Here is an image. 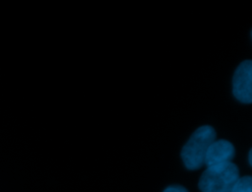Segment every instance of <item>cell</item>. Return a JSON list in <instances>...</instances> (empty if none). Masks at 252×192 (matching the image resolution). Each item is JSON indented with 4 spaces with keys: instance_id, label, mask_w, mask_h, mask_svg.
<instances>
[{
    "instance_id": "52a82bcc",
    "label": "cell",
    "mask_w": 252,
    "mask_h": 192,
    "mask_svg": "<svg viewBox=\"0 0 252 192\" xmlns=\"http://www.w3.org/2000/svg\"><path fill=\"white\" fill-rule=\"evenodd\" d=\"M248 160H249V164L251 165V151H249V154H248Z\"/></svg>"
},
{
    "instance_id": "3957f363",
    "label": "cell",
    "mask_w": 252,
    "mask_h": 192,
    "mask_svg": "<svg viewBox=\"0 0 252 192\" xmlns=\"http://www.w3.org/2000/svg\"><path fill=\"white\" fill-rule=\"evenodd\" d=\"M232 94L242 103L252 101V62L242 61L234 71L232 78Z\"/></svg>"
},
{
    "instance_id": "5b68a950",
    "label": "cell",
    "mask_w": 252,
    "mask_h": 192,
    "mask_svg": "<svg viewBox=\"0 0 252 192\" xmlns=\"http://www.w3.org/2000/svg\"><path fill=\"white\" fill-rule=\"evenodd\" d=\"M230 192H252V178L249 175L237 179Z\"/></svg>"
},
{
    "instance_id": "8992f818",
    "label": "cell",
    "mask_w": 252,
    "mask_h": 192,
    "mask_svg": "<svg viewBox=\"0 0 252 192\" xmlns=\"http://www.w3.org/2000/svg\"><path fill=\"white\" fill-rule=\"evenodd\" d=\"M162 192H189L184 186L181 185H170L167 186Z\"/></svg>"
},
{
    "instance_id": "277c9868",
    "label": "cell",
    "mask_w": 252,
    "mask_h": 192,
    "mask_svg": "<svg viewBox=\"0 0 252 192\" xmlns=\"http://www.w3.org/2000/svg\"><path fill=\"white\" fill-rule=\"evenodd\" d=\"M235 155V149L232 143L225 139L215 140L208 148L205 159L204 165L213 166L230 162Z\"/></svg>"
},
{
    "instance_id": "7a4b0ae2",
    "label": "cell",
    "mask_w": 252,
    "mask_h": 192,
    "mask_svg": "<svg viewBox=\"0 0 252 192\" xmlns=\"http://www.w3.org/2000/svg\"><path fill=\"white\" fill-rule=\"evenodd\" d=\"M239 177L238 167L232 161L207 166L199 179L198 187L201 192H230Z\"/></svg>"
},
{
    "instance_id": "6da1fadb",
    "label": "cell",
    "mask_w": 252,
    "mask_h": 192,
    "mask_svg": "<svg viewBox=\"0 0 252 192\" xmlns=\"http://www.w3.org/2000/svg\"><path fill=\"white\" fill-rule=\"evenodd\" d=\"M216 130L210 125L197 128L181 150V159L187 169L195 170L204 165V159L209 146L216 140Z\"/></svg>"
}]
</instances>
